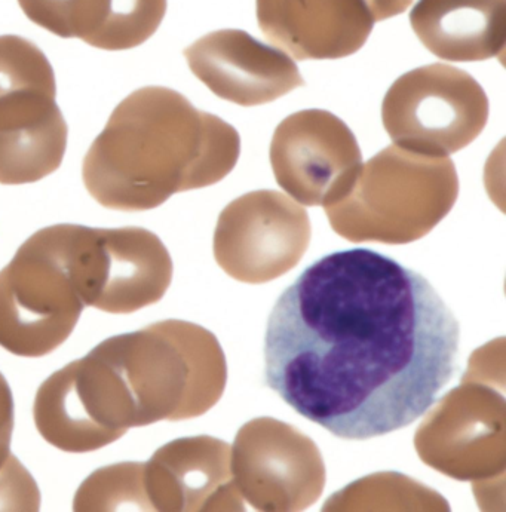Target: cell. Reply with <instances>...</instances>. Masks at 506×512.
<instances>
[{"label": "cell", "mask_w": 506, "mask_h": 512, "mask_svg": "<svg viewBox=\"0 0 506 512\" xmlns=\"http://www.w3.org/2000/svg\"><path fill=\"white\" fill-rule=\"evenodd\" d=\"M32 23L63 39L106 49L116 0H18Z\"/></svg>", "instance_id": "9a60e30c"}, {"label": "cell", "mask_w": 506, "mask_h": 512, "mask_svg": "<svg viewBox=\"0 0 506 512\" xmlns=\"http://www.w3.org/2000/svg\"><path fill=\"white\" fill-rule=\"evenodd\" d=\"M73 510L152 511L144 487V464L124 462L92 472L76 492Z\"/></svg>", "instance_id": "2e32d148"}, {"label": "cell", "mask_w": 506, "mask_h": 512, "mask_svg": "<svg viewBox=\"0 0 506 512\" xmlns=\"http://www.w3.org/2000/svg\"><path fill=\"white\" fill-rule=\"evenodd\" d=\"M184 57L211 93L238 106L272 103L305 85L287 52L244 30L208 33L184 49Z\"/></svg>", "instance_id": "7c38bea8"}, {"label": "cell", "mask_w": 506, "mask_h": 512, "mask_svg": "<svg viewBox=\"0 0 506 512\" xmlns=\"http://www.w3.org/2000/svg\"><path fill=\"white\" fill-rule=\"evenodd\" d=\"M410 24L423 47L441 60L504 57L506 0H419Z\"/></svg>", "instance_id": "5bb4252c"}, {"label": "cell", "mask_w": 506, "mask_h": 512, "mask_svg": "<svg viewBox=\"0 0 506 512\" xmlns=\"http://www.w3.org/2000/svg\"><path fill=\"white\" fill-rule=\"evenodd\" d=\"M373 15L374 21L388 20L403 14L412 5L413 0H364Z\"/></svg>", "instance_id": "d6986e66"}, {"label": "cell", "mask_w": 506, "mask_h": 512, "mask_svg": "<svg viewBox=\"0 0 506 512\" xmlns=\"http://www.w3.org/2000/svg\"><path fill=\"white\" fill-rule=\"evenodd\" d=\"M14 432V397L11 386L0 373V469L11 456V440Z\"/></svg>", "instance_id": "ac0fdd59"}, {"label": "cell", "mask_w": 506, "mask_h": 512, "mask_svg": "<svg viewBox=\"0 0 506 512\" xmlns=\"http://www.w3.org/2000/svg\"><path fill=\"white\" fill-rule=\"evenodd\" d=\"M54 70L0 79V185L36 183L61 167L66 121Z\"/></svg>", "instance_id": "8fae6325"}, {"label": "cell", "mask_w": 506, "mask_h": 512, "mask_svg": "<svg viewBox=\"0 0 506 512\" xmlns=\"http://www.w3.org/2000/svg\"><path fill=\"white\" fill-rule=\"evenodd\" d=\"M214 339L201 327L162 321L92 349L124 380L136 428L202 415L214 403Z\"/></svg>", "instance_id": "277c9868"}, {"label": "cell", "mask_w": 506, "mask_h": 512, "mask_svg": "<svg viewBox=\"0 0 506 512\" xmlns=\"http://www.w3.org/2000/svg\"><path fill=\"white\" fill-rule=\"evenodd\" d=\"M386 133L397 146L429 156L465 149L489 121V98L469 73L429 64L404 73L382 103Z\"/></svg>", "instance_id": "8992f818"}, {"label": "cell", "mask_w": 506, "mask_h": 512, "mask_svg": "<svg viewBox=\"0 0 506 512\" xmlns=\"http://www.w3.org/2000/svg\"><path fill=\"white\" fill-rule=\"evenodd\" d=\"M311 239L308 213L275 190L247 193L220 214L214 256L230 277L274 280L294 268Z\"/></svg>", "instance_id": "9c48e42d"}, {"label": "cell", "mask_w": 506, "mask_h": 512, "mask_svg": "<svg viewBox=\"0 0 506 512\" xmlns=\"http://www.w3.org/2000/svg\"><path fill=\"white\" fill-rule=\"evenodd\" d=\"M263 35L296 60H339L360 51L374 21L364 0H256Z\"/></svg>", "instance_id": "4fadbf2b"}, {"label": "cell", "mask_w": 506, "mask_h": 512, "mask_svg": "<svg viewBox=\"0 0 506 512\" xmlns=\"http://www.w3.org/2000/svg\"><path fill=\"white\" fill-rule=\"evenodd\" d=\"M41 493L23 464L9 456L0 469V511H38Z\"/></svg>", "instance_id": "e0dca14e"}, {"label": "cell", "mask_w": 506, "mask_h": 512, "mask_svg": "<svg viewBox=\"0 0 506 512\" xmlns=\"http://www.w3.org/2000/svg\"><path fill=\"white\" fill-rule=\"evenodd\" d=\"M33 418L41 437L55 449L91 453L136 428V407L119 373L91 351L42 383Z\"/></svg>", "instance_id": "ba28073f"}, {"label": "cell", "mask_w": 506, "mask_h": 512, "mask_svg": "<svg viewBox=\"0 0 506 512\" xmlns=\"http://www.w3.org/2000/svg\"><path fill=\"white\" fill-rule=\"evenodd\" d=\"M241 153L238 131L167 87L125 97L82 165L88 193L104 208L149 211L179 192L225 179Z\"/></svg>", "instance_id": "7a4b0ae2"}, {"label": "cell", "mask_w": 506, "mask_h": 512, "mask_svg": "<svg viewBox=\"0 0 506 512\" xmlns=\"http://www.w3.org/2000/svg\"><path fill=\"white\" fill-rule=\"evenodd\" d=\"M460 326L423 275L367 248L321 257L285 288L265 334V383L343 440L400 431L458 367Z\"/></svg>", "instance_id": "6da1fadb"}, {"label": "cell", "mask_w": 506, "mask_h": 512, "mask_svg": "<svg viewBox=\"0 0 506 512\" xmlns=\"http://www.w3.org/2000/svg\"><path fill=\"white\" fill-rule=\"evenodd\" d=\"M87 308L51 248L36 232L0 271V346L41 358L60 348Z\"/></svg>", "instance_id": "52a82bcc"}, {"label": "cell", "mask_w": 506, "mask_h": 512, "mask_svg": "<svg viewBox=\"0 0 506 512\" xmlns=\"http://www.w3.org/2000/svg\"><path fill=\"white\" fill-rule=\"evenodd\" d=\"M458 192L452 159L392 144L361 165L349 192L325 210L349 241L407 244L449 213Z\"/></svg>", "instance_id": "3957f363"}, {"label": "cell", "mask_w": 506, "mask_h": 512, "mask_svg": "<svg viewBox=\"0 0 506 512\" xmlns=\"http://www.w3.org/2000/svg\"><path fill=\"white\" fill-rule=\"evenodd\" d=\"M271 164L278 185L305 205L340 201L363 165L351 128L333 113L300 110L276 127Z\"/></svg>", "instance_id": "30bf717a"}, {"label": "cell", "mask_w": 506, "mask_h": 512, "mask_svg": "<svg viewBox=\"0 0 506 512\" xmlns=\"http://www.w3.org/2000/svg\"><path fill=\"white\" fill-rule=\"evenodd\" d=\"M46 235L85 306L98 311L133 314L155 305L173 280L167 247L147 229L55 225Z\"/></svg>", "instance_id": "5b68a950"}]
</instances>
